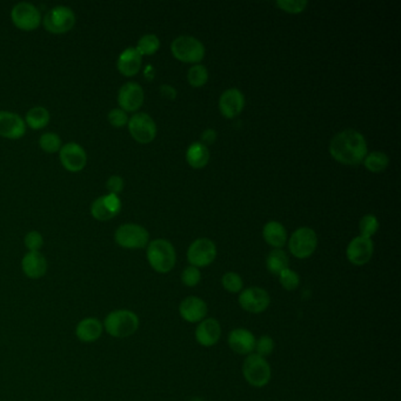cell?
I'll return each instance as SVG.
<instances>
[{
  "mask_svg": "<svg viewBox=\"0 0 401 401\" xmlns=\"http://www.w3.org/2000/svg\"><path fill=\"white\" fill-rule=\"evenodd\" d=\"M367 143L360 132L348 128L336 135L330 144L332 158L347 166H356L367 156Z\"/></svg>",
  "mask_w": 401,
  "mask_h": 401,
  "instance_id": "cell-1",
  "label": "cell"
},
{
  "mask_svg": "<svg viewBox=\"0 0 401 401\" xmlns=\"http://www.w3.org/2000/svg\"><path fill=\"white\" fill-rule=\"evenodd\" d=\"M102 326L111 336L128 338L138 331L139 318L135 312L117 310L107 314Z\"/></svg>",
  "mask_w": 401,
  "mask_h": 401,
  "instance_id": "cell-2",
  "label": "cell"
},
{
  "mask_svg": "<svg viewBox=\"0 0 401 401\" xmlns=\"http://www.w3.org/2000/svg\"><path fill=\"white\" fill-rule=\"evenodd\" d=\"M148 260L158 273H168L176 265V254L172 244L165 239H157L148 246Z\"/></svg>",
  "mask_w": 401,
  "mask_h": 401,
  "instance_id": "cell-3",
  "label": "cell"
},
{
  "mask_svg": "<svg viewBox=\"0 0 401 401\" xmlns=\"http://www.w3.org/2000/svg\"><path fill=\"white\" fill-rule=\"evenodd\" d=\"M242 374L246 381L253 387H264L271 380L272 371L265 358L251 353L242 364Z\"/></svg>",
  "mask_w": 401,
  "mask_h": 401,
  "instance_id": "cell-4",
  "label": "cell"
},
{
  "mask_svg": "<svg viewBox=\"0 0 401 401\" xmlns=\"http://www.w3.org/2000/svg\"><path fill=\"white\" fill-rule=\"evenodd\" d=\"M171 52L179 62L186 64H197L205 57V47L197 38L181 36L172 41Z\"/></svg>",
  "mask_w": 401,
  "mask_h": 401,
  "instance_id": "cell-5",
  "label": "cell"
},
{
  "mask_svg": "<svg viewBox=\"0 0 401 401\" xmlns=\"http://www.w3.org/2000/svg\"><path fill=\"white\" fill-rule=\"evenodd\" d=\"M115 240L120 247L128 250H139L148 245V229L137 224H125L115 231Z\"/></svg>",
  "mask_w": 401,
  "mask_h": 401,
  "instance_id": "cell-6",
  "label": "cell"
},
{
  "mask_svg": "<svg viewBox=\"0 0 401 401\" xmlns=\"http://www.w3.org/2000/svg\"><path fill=\"white\" fill-rule=\"evenodd\" d=\"M318 246V237L310 227H300L288 240V249L295 258L306 259L314 253Z\"/></svg>",
  "mask_w": 401,
  "mask_h": 401,
  "instance_id": "cell-7",
  "label": "cell"
},
{
  "mask_svg": "<svg viewBox=\"0 0 401 401\" xmlns=\"http://www.w3.org/2000/svg\"><path fill=\"white\" fill-rule=\"evenodd\" d=\"M43 23L49 32L62 34L73 29L76 14L70 8L59 5L51 8L49 12L46 13Z\"/></svg>",
  "mask_w": 401,
  "mask_h": 401,
  "instance_id": "cell-8",
  "label": "cell"
},
{
  "mask_svg": "<svg viewBox=\"0 0 401 401\" xmlns=\"http://www.w3.org/2000/svg\"><path fill=\"white\" fill-rule=\"evenodd\" d=\"M217 258L216 244L207 238H200L190 245L187 259L191 266L206 267L211 265Z\"/></svg>",
  "mask_w": 401,
  "mask_h": 401,
  "instance_id": "cell-9",
  "label": "cell"
},
{
  "mask_svg": "<svg viewBox=\"0 0 401 401\" xmlns=\"http://www.w3.org/2000/svg\"><path fill=\"white\" fill-rule=\"evenodd\" d=\"M238 301L242 310L249 313L259 314L266 311L270 306L271 297L268 292L262 287H249L240 292Z\"/></svg>",
  "mask_w": 401,
  "mask_h": 401,
  "instance_id": "cell-10",
  "label": "cell"
},
{
  "mask_svg": "<svg viewBox=\"0 0 401 401\" xmlns=\"http://www.w3.org/2000/svg\"><path fill=\"white\" fill-rule=\"evenodd\" d=\"M128 131L132 138L140 144H150L157 135L154 120L146 113H135L128 120Z\"/></svg>",
  "mask_w": 401,
  "mask_h": 401,
  "instance_id": "cell-11",
  "label": "cell"
},
{
  "mask_svg": "<svg viewBox=\"0 0 401 401\" xmlns=\"http://www.w3.org/2000/svg\"><path fill=\"white\" fill-rule=\"evenodd\" d=\"M11 19L18 29L33 31L41 25V14L34 5L21 1L12 8Z\"/></svg>",
  "mask_w": 401,
  "mask_h": 401,
  "instance_id": "cell-12",
  "label": "cell"
},
{
  "mask_svg": "<svg viewBox=\"0 0 401 401\" xmlns=\"http://www.w3.org/2000/svg\"><path fill=\"white\" fill-rule=\"evenodd\" d=\"M374 253V244L372 239L364 237H356L350 242L346 250L348 262L356 265L363 266L372 259Z\"/></svg>",
  "mask_w": 401,
  "mask_h": 401,
  "instance_id": "cell-13",
  "label": "cell"
},
{
  "mask_svg": "<svg viewBox=\"0 0 401 401\" xmlns=\"http://www.w3.org/2000/svg\"><path fill=\"white\" fill-rule=\"evenodd\" d=\"M62 166L70 172H79L87 166L85 150L77 143H67L59 151Z\"/></svg>",
  "mask_w": 401,
  "mask_h": 401,
  "instance_id": "cell-14",
  "label": "cell"
},
{
  "mask_svg": "<svg viewBox=\"0 0 401 401\" xmlns=\"http://www.w3.org/2000/svg\"><path fill=\"white\" fill-rule=\"evenodd\" d=\"M144 90L138 82H128L120 87L118 92V104L125 112H135L143 105Z\"/></svg>",
  "mask_w": 401,
  "mask_h": 401,
  "instance_id": "cell-15",
  "label": "cell"
},
{
  "mask_svg": "<svg viewBox=\"0 0 401 401\" xmlns=\"http://www.w3.org/2000/svg\"><path fill=\"white\" fill-rule=\"evenodd\" d=\"M244 107H245V97L237 89H229L220 95L219 111L225 118H236L242 113Z\"/></svg>",
  "mask_w": 401,
  "mask_h": 401,
  "instance_id": "cell-16",
  "label": "cell"
},
{
  "mask_svg": "<svg viewBox=\"0 0 401 401\" xmlns=\"http://www.w3.org/2000/svg\"><path fill=\"white\" fill-rule=\"evenodd\" d=\"M26 132V124L21 115L0 111V135L8 139H19Z\"/></svg>",
  "mask_w": 401,
  "mask_h": 401,
  "instance_id": "cell-17",
  "label": "cell"
},
{
  "mask_svg": "<svg viewBox=\"0 0 401 401\" xmlns=\"http://www.w3.org/2000/svg\"><path fill=\"white\" fill-rule=\"evenodd\" d=\"M207 312H209L207 303L194 295L185 298L179 305V313L181 318L186 320L187 323H200L206 318Z\"/></svg>",
  "mask_w": 401,
  "mask_h": 401,
  "instance_id": "cell-18",
  "label": "cell"
},
{
  "mask_svg": "<svg viewBox=\"0 0 401 401\" xmlns=\"http://www.w3.org/2000/svg\"><path fill=\"white\" fill-rule=\"evenodd\" d=\"M221 326L217 319L209 318L204 319L198 325L196 330V339L198 344H200L204 347H212L218 344L220 340Z\"/></svg>",
  "mask_w": 401,
  "mask_h": 401,
  "instance_id": "cell-19",
  "label": "cell"
},
{
  "mask_svg": "<svg viewBox=\"0 0 401 401\" xmlns=\"http://www.w3.org/2000/svg\"><path fill=\"white\" fill-rule=\"evenodd\" d=\"M229 346L238 354L249 356L255 347V338L253 333L246 328H236L229 332Z\"/></svg>",
  "mask_w": 401,
  "mask_h": 401,
  "instance_id": "cell-20",
  "label": "cell"
},
{
  "mask_svg": "<svg viewBox=\"0 0 401 401\" xmlns=\"http://www.w3.org/2000/svg\"><path fill=\"white\" fill-rule=\"evenodd\" d=\"M141 62L143 57L135 47H128L119 56L117 67L119 72L125 77H133L141 69Z\"/></svg>",
  "mask_w": 401,
  "mask_h": 401,
  "instance_id": "cell-21",
  "label": "cell"
},
{
  "mask_svg": "<svg viewBox=\"0 0 401 401\" xmlns=\"http://www.w3.org/2000/svg\"><path fill=\"white\" fill-rule=\"evenodd\" d=\"M21 267L25 275L31 279H39L44 277L47 271V262L41 252H29L25 254Z\"/></svg>",
  "mask_w": 401,
  "mask_h": 401,
  "instance_id": "cell-22",
  "label": "cell"
},
{
  "mask_svg": "<svg viewBox=\"0 0 401 401\" xmlns=\"http://www.w3.org/2000/svg\"><path fill=\"white\" fill-rule=\"evenodd\" d=\"M102 331L104 326L98 319L87 318L77 325L76 336L82 343H95L102 336Z\"/></svg>",
  "mask_w": 401,
  "mask_h": 401,
  "instance_id": "cell-23",
  "label": "cell"
},
{
  "mask_svg": "<svg viewBox=\"0 0 401 401\" xmlns=\"http://www.w3.org/2000/svg\"><path fill=\"white\" fill-rule=\"evenodd\" d=\"M262 237L268 245L275 249H283L287 242V232L278 221H270L262 229Z\"/></svg>",
  "mask_w": 401,
  "mask_h": 401,
  "instance_id": "cell-24",
  "label": "cell"
},
{
  "mask_svg": "<svg viewBox=\"0 0 401 401\" xmlns=\"http://www.w3.org/2000/svg\"><path fill=\"white\" fill-rule=\"evenodd\" d=\"M186 160L190 166L196 170L204 168L209 161V151L204 144L194 143L187 148L186 152Z\"/></svg>",
  "mask_w": 401,
  "mask_h": 401,
  "instance_id": "cell-25",
  "label": "cell"
},
{
  "mask_svg": "<svg viewBox=\"0 0 401 401\" xmlns=\"http://www.w3.org/2000/svg\"><path fill=\"white\" fill-rule=\"evenodd\" d=\"M288 257L287 254L280 249H275L267 255L266 267L272 275H279L284 270L288 268Z\"/></svg>",
  "mask_w": 401,
  "mask_h": 401,
  "instance_id": "cell-26",
  "label": "cell"
},
{
  "mask_svg": "<svg viewBox=\"0 0 401 401\" xmlns=\"http://www.w3.org/2000/svg\"><path fill=\"white\" fill-rule=\"evenodd\" d=\"M363 163L369 172L380 173L389 168V158L384 152L376 151L365 157Z\"/></svg>",
  "mask_w": 401,
  "mask_h": 401,
  "instance_id": "cell-27",
  "label": "cell"
},
{
  "mask_svg": "<svg viewBox=\"0 0 401 401\" xmlns=\"http://www.w3.org/2000/svg\"><path fill=\"white\" fill-rule=\"evenodd\" d=\"M49 112L46 110L45 107L36 106L32 107L31 110L26 113V122L33 130H41L49 124Z\"/></svg>",
  "mask_w": 401,
  "mask_h": 401,
  "instance_id": "cell-28",
  "label": "cell"
},
{
  "mask_svg": "<svg viewBox=\"0 0 401 401\" xmlns=\"http://www.w3.org/2000/svg\"><path fill=\"white\" fill-rule=\"evenodd\" d=\"M159 47V38L157 37L156 34H145L140 38L135 49L143 57V56H152V54H156Z\"/></svg>",
  "mask_w": 401,
  "mask_h": 401,
  "instance_id": "cell-29",
  "label": "cell"
},
{
  "mask_svg": "<svg viewBox=\"0 0 401 401\" xmlns=\"http://www.w3.org/2000/svg\"><path fill=\"white\" fill-rule=\"evenodd\" d=\"M91 213H92V216H93L95 219L100 221L110 220L112 218L115 217V214L111 212V209H108V206H107L106 203H105L104 196L97 198V199L92 203V206H91Z\"/></svg>",
  "mask_w": 401,
  "mask_h": 401,
  "instance_id": "cell-30",
  "label": "cell"
},
{
  "mask_svg": "<svg viewBox=\"0 0 401 401\" xmlns=\"http://www.w3.org/2000/svg\"><path fill=\"white\" fill-rule=\"evenodd\" d=\"M187 80L192 87H204L209 80V72L203 65H194L191 67L187 73Z\"/></svg>",
  "mask_w": 401,
  "mask_h": 401,
  "instance_id": "cell-31",
  "label": "cell"
},
{
  "mask_svg": "<svg viewBox=\"0 0 401 401\" xmlns=\"http://www.w3.org/2000/svg\"><path fill=\"white\" fill-rule=\"evenodd\" d=\"M379 221L377 217L373 214H366L361 218L360 222H359V231H360V237L369 238L371 239L372 236L377 233L379 229Z\"/></svg>",
  "mask_w": 401,
  "mask_h": 401,
  "instance_id": "cell-32",
  "label": "cell"
},
{
  "mask_svg": "<svg viewBox=\"0 0 401 401\" xmlns=\"http://www.w3.org/2000/svg\"><path fill=\"white\" fill-rule=\"evenodd\" d=\"M39 145L47 153H56V152L60 151V148H62V139L59 135H56L54 132H47V133L41 135Z\"/></svg>",
  "mask_w": 401,
  "mask_h": 401,
  "instance_id": "cell-33",
  "label": "cell"
},
{
  "mask_svg": "<svg viewBox=\"0 0 401 401\" xmlns=\"http://www.w3.org/2000/svg\"><path fill=\"white\" fill-rule=\"evenodd\" d=\"M221 284L226 291H229V293H239V292L242 291V287H244L242 277L234 272L225 273L221 279Z\"/></svg>",
  "mask_w": 401,
  "mask_h": 401,
  "instance_id": "cell-34",
  "label": "cell"
},
{
  "mask_svg": "<svg viewBox=\"0 0 401 401\" xmlns=\"http://www.w3.org/2000/svg\"><path fill=\"white\" fill-rule=\"evenodd\" d=\"M279 282L282 284V286L286 290V291H295L298 288L300 284V277L297 272L291 270V268H286L284 270L280 275H278Z\"/></svg>",
  "mask_w": 401,
  "mask_h": 401,
  "instance_id": "cell-35",
  "label": "cell"
},
{
  "mask_svg": "<svg viewBox=\"0 0 401 401\" xmlns=\"http://www.w3.org/2000/svg\"><path fill=\"white\" fill-rule=\"evenodd\" d=\"M306 0H279L277 1V6L282 8L284 12L291 13V14H299L303 12L307 8Z\"/></svg>",
  "mask_w": 401,
  "mask_h": 401,
  "instance_id": "cell-36",
  "label": "cell"
},
{
  "mask_svg": "<svg viewBox=\"0 0 401 401\" xmlns=\"http://www.w3.org/2000/svg\"><path fill=\"white\" fill-rule=\"evenodd\" d=\"M254 350L257 351L255 354H258L262 358H266L275 351V340L268 336H262L258 340H255Z\"/></svg>",
  "mask_w": 401,
  "mask_h": 401,
  "instance_id": "cell-37",
  "label": "cell"
},
{
  "mask_svg": "<svg viewBox=\"0 0 401 401\" xmlns=\"http://www.w3.org/2000/svg\"><path fill=\"white\" fill-rule=\"evenodd\" d=\"M201 273L199 268L194 266L186 267L181 273V283L185 286L194 287L200 283Z\"/></svg>",
  "mask_w": 401,
  "mask_h": 401,
  "instance_id": "cell-38",
  "label": "cell"
},
{
  "mask_svg": "<svg viewBox=\"0 0 401 401\" xmlns=\"http://www.w3.org/2000/svg\"><path fill=\"white\" fill-rule=\"evenodd\" d=\"M44 245V239L37 231H31L26 234L25 237V246L29 250V252H39L41 247Z\"/></svg>",
  "mask_w": 401,
  "mask_h": 401,
  "instance_id": "cell-39",
  "label": "cell"
},
{
  "mask_svg": "<svg viewBox=\"0 0 401 401\" xmlns=\"http://www.w3.org/2000/svg\"><path fill=\"white\" fill-rule=\"evenodd\" d=\"M108 122L111 125L115 127H123L128 123V117H127L126 112L122 110V108H113L108 112Z\"/></svg>",
  "mask_w": 401,
  "mask_h": 401,
  "instance_id": "cell-40",
  "label": "cell"
},
{
  "mask_svg": "<svg viewBox=\"0 0 401 401\" xmlns=\"http://www.w3.org/2000/svg\"><path fill=\"white\" fill-rule=\"evenodd\" d=\"M106 189L112 194L118 196L124 190V179L120 176H111L106 183Z\"/></svg>",
  "mask_w": 401,
  "mask_h": 401,
  "instance_id": "cell-41",
  "label": "cell"
},
{
  "mask_svg": "<svg viewBox=\"0 0 401 401\" xmlns=\"http://www.w3.org/2000/svg\"><path fill=\"white\" fill-rule=\"evenodd\" d=\"M217 137V132L212 130V128H209V130L203 132V135H201V144H204L205 146L212 145V144L216 143Z\"/></svg>",
  "mask_w": 401,
  "mask_h": 401,
  "instance_id": "cell-42",
  "label": "cell"
},
{
  "mask_svg": "<svg viewBox=\"0 0 401 401\" xmlns=\"http://www.w3.org/2000/svg\"><path fill=\"white\" fill-rule=\"evenodd\" d=\"M160 95H163L164 98L173 100L176 97V91L170 85H163V87H160Z\"/></svg>",
  "mask_w": 401,
  "mask_h": 401,
  "instance_id": "cell-43",
  "label": "cell"
},
{
  "mask_svg": "<svg viewBox=\"0 0 401 401\" xmlns=\"http://www.w3.org/2000/svg\"><path fill=\"white\" fill-rule=\"evenodd\" d=\"M190 401H205L204 399H200V398H193Z\"/></svg>",
  "mask_w": 401,
  "mask_h": 401,
  "instance_id": "cell-44",
  "label": "cell"
}]
</instances>
